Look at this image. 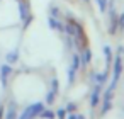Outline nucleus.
<instances>
[{"label":"nucleus","instance_id":"f03ea898","mask_svg":"<svg viewBox=\"0 0 124 119\" xmlns=\"http://www.w3.org/2000/svg\"><path fill=\"white\" fill-rule=\"evenodd\" d=\"M119 24H121V26H122V27H124V14H122V16H121V21H119Z\"/></svg>","mask_w":124,"mask_h":119},{"label":"nucleus","instance_id":"7ed1b4c3","mask_svg":"<svg viewBox=\"0 0 124 119\" xmlns=\"http://www.w3.org/2000/svg\"><path fill=\"white\" fill-rule=\"evenodd\" d=\"M85 2H87V0H85Z\"/></svg>","mask_w":124,"mask_h":119},{"label":"nucleus","instance_id":"f257e3e1","mask_svg":"<svg viewBox=\"0 0 124 119\" xmlns=\"http://www.w3.org/2000/svg\"><path fill=\"white\" fill-rule=\"evenodd\" d=\"M95 2H97V5H99V9H100L102 12L107 9V0H95Z\"/></svg>","mask_w":124,"mask_h":119}]
</instances>
